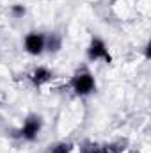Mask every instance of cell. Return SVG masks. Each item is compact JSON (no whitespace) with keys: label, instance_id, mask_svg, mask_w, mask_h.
<instances>
[{"label":"cell","instance_id":"obj_1","mask_svg":"<svg viewBox=\"0 0 151 153\" xmlns=\"http://www.w3.org/2000/svg\"><path fill=\"white\" fill-rule=\"evenodd\" d=\"M71 87H73L75 94L87 96V94H91V93L96 91V80H94V76L91 75L89 71L84 70V71L75 73V76L71 78Z\"/></svg>","mask_w":151,"mask_h":153},{"label":"cell","instance_id":"obj_2","mask_svg":"<svg viewBox=\"0 0 151 153\" xmlns=\"http://www.w3.org/2000/svg\"><path fill=\"white\" fill-rule=\"evenodd\" d=\"M41 130H43V117L38 116V114H30V116H27V119L23 121L21 128L18 130V135H20L23 141L32 143V141L38 139V135L41 134Z\"/></svg>","mask_w":151,"mask_h":153},{"label":"cell","instance_id":"obj_3","mask_svg":"<svg viewBox=\"0 0 151 153\" xmlns=\"http://www.w3.org/2000/svg\"><path fill=\"white\" fill-rule=\"evenodd\" d=\"M87 59L93 61V62L94 61H105L107 64L112 62V55H110V52H109V48H107L103 39H100V38L91 39V43L87 46Z\"/></svg>","mask_w":151,"mask_h":153},{"label":"cell","instance_id":"obj_4","mask_svg":"<svg viewBox=\"0 0 151 153\" xmlns=\"http://www.w3.org/2000/svg\"><path fill=\"white\" fill-rule=\"evenodd\" d=\"M44 39H46V36L41 32H29L23 39L25 52L30 55H41L44 52Z\"/></svg>","mask_w":151,"mask_h":153},{"label":"cell","instance_id":"obj_5","mask_svg":"<svg viewBox=\"0 0 151 153\" xmlns=\"http://www.w3.org/2000/svg\"><path fill=\"white\" fill-rule=\"evenodd\" d=\"M30 82L36 85V87H41L43 84H46V82H50L52 78H53V73L48 70V68H44V66H38V68H34L32 71H30Z\"/></svg>","mask_w":151,"mask_h":153},{"label":"cell","instance_id":"obj_6","mask_svg":"<svg viewBox=\"0 0 151 153\" xmlns=\"http://www.w3.org/2000/svg\"><path fill=\"white\" fill-rule=\"evenodd\" d=\"M62 48V39L59 34H50L44 39V50H48L50 53H57Z\"/></svg>","mask_w":151,"mask_h":153},{"label":"cell","instance_id":"obj_7","mask_svg":"<svg viewBox=\"0 0 151 153\" xmlns=\"http://www.w3.org/2000/svg\"><path fill=\"white\" fill-rule=\"evenodd\" d=\"M71 150H73V144H71V143L62 141V143H57V144L50 146L48 153H71Z\"/></svg>","mask_w":151,"mask_h":153},{"label":"cell","instance_id":"obj_8","mask_svg":"<svg viewBox=\"0 0 151 153\" xmlns=\"http://www.w3.org/2000/svg\"><path fill=\"white\" fill-rule=\"evenodd\" d=\"M11 14H13L14 18H23V16L27 14V7L21 5V4H14V5L11 7Z\"/></svg>","mask_w":151,"mask_h":153},{"label":"cell","instance_id":"obj_9","mask_svg":"<svg viewBox=\"0 0 151 153\" xmlns=\"http://www.w3.org/2000/svg\"><path fill=\"white\" fill-rule=\"evenodd\" d=\"M103 153H112V152H109V150H103Z\"/></svg>","mask_w":151,"mask_h":153}]
</instances>
